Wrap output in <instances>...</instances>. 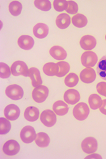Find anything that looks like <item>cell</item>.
I'll return each mask as SVG.
<instances>
[{
    "instance_id": "6da1fadb",
    "label": "cell",
    "mask_w": 106,
    "mask_h": 159,
    "mask_svg": "<svg viewBox=\"0 0 106 159\" xmlns=\"http://www.w3.org/2000/svg\"><path fill=\"white\" fill-rule=\"evenodd\" d=\"M90 110L87 104L80 102L77 104L73 110L74 117L78 121H83L89 116Z\"/></svg>"
},
{
    "instance_id": "7a4b0ae2",
    "label": "cell",
    "mask_w": 106,
    "mask_h": 159,
    "mask_svg": "<svg viewBox=\"0 0 106 159\" xmlns=\"http://www.w3.org/2000/svg\"><path fill=\"white\" fill-rule=\"evenodd\" d=\"M49 95V89L46 86L40 85L32 91V98L34 101L37 103H42L44 102Z\"/></svg>"
},
{
    "instance_id": "3957f363",
    "label": "cell",
    "mask_w": 106,
    "mask_h": 159,
    "mask_svg": "<svg viewBox=\"0 0 106 159\" xmlns=\"http://www.w3.org/2000/svg\"><path fill=\"white\" fill-rule=\"evenodd\" d=\"M98 61L97 54L92 51H86L82 54L81 56V62L83 66L86 68H92L95 66Z\"/></svg>"
},
{
    "instance_id": "277c9868",
    "label": "cell",
    "mask_w": 106,
    "mask_h": 159,
    "mask_svg": "<svg viewBox=\"0 0 106 159\" xmlns=\"http://www.w3.org/2000/svg\"><path fill=\"white\" fill-rule=\"evenodd\" d=\"M5 93L8 97L12 99V100L18 101L23 97L24 90L20 86L13 84L7 87Z\"/></svg>"
},
{
    "instance_id": "5b68a950",
    "label": "cell",
    "mask_w": 106,
    "mask_h": 159,
    "mask_svg": "<svg viewBox=\"0 0 106 159\" xmlns=\"http://www.w3.org/2000/svg\"><path fill=\"white\" fill-rule=\"evenodd\" d=\"M40 121L44 126L47 127L53 126L57 121L56 113L49 109L44 111L41 113L40 117Z\"/></svg>"
},
{
    "instance_id": "8992f818",
    "label": "cell",
    "mask_w": 106,
    "mask_h": 159,
    "mask_svg": "<svg viewBox=\"0 0 106 159\" xmlns=\"http://www.w3.org/2000/svg\"><path fill=\"white\" fill-rule=\"evenodd\" d=\"M12 74L15 76L22 75L24 76H29V69L26 63L22 61H16L14 62L11 66Z\"/></svg>"
},
{
    "instance_id": "52a82bcc",
    "label": "cell",
    "mask_w": 106,
    "mask_h": 159,
    "mask_svg": "<svg viewBox=\"0 0 106 159\" xmlns=\"http://www.w3.org/2000/svg\"><path fill=\"white\" fill-rule=\"evenodd\" d=\"M37 137L34 128L31 126H26L20 131V138L25 143H30Z\"/></svg>"
},
{
    "instance_id": "ba28073f",
    "label": "cell",
    "mask_w": 106,
    "mask_h": 159,
    "mask_svg": "<svg viewBox=\"0 0 106 159\" xmlns=\"http://www.w3.org/2000/svg\"><path fill=\"white\" fill-rule=\"evenodd\" d=\"M83 151L88 154L94 153L97 150V142L94 137H87L85 138L81 144Z\"/></svg>"
},
{
    "instance_id": "9c48e42d",
    "label": "cell",
    "mask_w": 106,
    "mask_h": 159,
    "mask_svg": "<svg viewBox=\"0 0 106 159\" xmlns=\"http://www.w3.org/2000/svg\"><path fill=\"white\" fill-rule=\"evenodd\" d=\"M20 149L19 143L14 140H10L3 145V152L8 156H13L16 155Z\"/></svg>"
},
{
    "instance_id": "30bf717a",
    "label": "cell",
    "mask_w": 106,
    "mask_h": 159,
    "mask_svg": "<svg viewBox=\"0 0 106 159\" xmlns=\"http://www.w3.org/2000/svg\"><path fill=\"white\" fill-rule=\"evenodd\" d=\"M80 44L83 49L85 51H90L96 46L97 41L94 36L86 35L81 38Z\"/></svg>"
},
{
    "instance_id": "8fae6325",
    "label": "cell",
    "mask_w": 106,
    "mask_h": 159,
    "mask_svg": "<svg viewBox=\"0 0 106 159\" xmlns=\"http://www.w3.org/2000/svg\"><path fill=\"white\" fill-rule=\"evenodd\" d=\"M81 82L85 84H91L95 81L96 78V73L92 68H86L83 69L80 75Z\"/></svg>"
},
{
    "instance_id": "7c38bea8",
    "label": "cell",
    "mask_w": 106,
    "mask_h": 159,
    "mask_svg": "<svg viewBox=\"0 0 106 159\" xmlns=\"http://www.w3.org/2000/svg\"><path fill=\"white\" fill-rule=\"evenodd\" d=\"M20 114L19 107L15 104L8 105L4 110V114L7 119L10 121H15L17 119Z\"/></svg>"
},
{
    "instance_id": "4fadbf2b",
    "label": "cell",
    "mask_w": 106,
    "mask_h": 159,
    "mask_svg": "<svg viewBox=\"0 0 106 159\" xmlns=\"http://www.w3.org/2000/svg\"><path fill=\"white\" fill-rule=\"evenodd\" d=\"M80 99V95L76 90L69 89L64 94V100L69 104L74 105L76 104Z\"/></svg>"
},
{
    "instance_id": "5bb4252c",
    "label": "cell",
    "mask_w": 106,
    "mask_h": 159,
    "mask_svg": "<svg viewBox=\"0 0 106 159\" xmlns=\"http://www.w3.org/2000/svg\"><path fill=\"white\" fill-rule=\"evenodd\" d=\"M18 44L22 49L30 50L34 45V40L30 35H21L18 39Z\"/></svg>"
},
{
    "instance_id": "9a60e30c",
    "label": "cell",
    "mask_w": 106,
    "mask_h": 159,
    "mask_svg": "<svg viewBox=\"0 0 106 159\" xmlns=\"http://www.w3.org/2000/svg\"><path fill=\"white\" fill-rule=\"evenodd\" d=\"M33 33L38 39L45 38L49 33L48 26L43 23H39L33 28Z\"/></svg>"
},
{
    "instance_id": "2e32d148",
    "label": "cell",
    "mask_w": 106,
    "mask_h": 159,
    "mask_svg": "<svg viewBox=\"0 0 106 159\" xmlns=\"http://www.w3.org/2000/svg\"><path fill=\"white\" fill-rule=\"evenodd\" d=\"M50 55L56 60H64L67 57V51L59 46H54L49 50Z\"/></svg>"
},
{
    "instance_id": "e0dca14e",
    "label": "cell",
    "mask_w": 106,
    "mask_h": 159,
    "mask_svg": "<svg viewBox=\"0 0 106 159\" xmlns=\"http://www.w3.org/2000/svg\"><path fill=\"white\" fill-rule=\"evenodd\" d=\"M29 76L31 80L32 85L34 87H37L42 85V80L40 73L37 68L34 67L30 68L29 70Z\"/></svg>"
},
{
    "instance_id": "ac0fdd59",
    "label": "cell",
    "mask_w": 106,
    "mask_h": 159,
    "mask_svg": "<svg viewBox=\"0 0 106 159\" xmlns=\"http://www.w3.org/2000/svg\"><path fill=\"white\" fill-rule=\"evenodd\" d=\"M71 24V18L67 13L59 15L56 20L57 27L61 29H65L69 27Z\"/></svg>"
},
{
    "instance_id": "d6986e66",
    "label": "cell",
    "mask_w": 106,
    "mask_h": 159,
    "mask_svg": "<svg viewBox=\"0 0 106 159\" xmlns=\"http://www.w3.org/2000/svg\"><path fill=\"white\" fill-rule=\"evenodd\" d=\"M53 111L58 116H65L68 112V106L62 101H58L53 106Z\"/></svg>"
},
{
    "instance_id": "ffe728a7",
    "label": "cell",
    "mask_w": 106,
    "mask_h": 159,
    "mask_svg": "<svg viewBox=\"0 0 106 159\" xmlns=\"http://www.w3.org/2000/svg\"><path fill=\"white\" fill-rule=\"evenodd\" d=\"M39 116V111L36 107H28L24 112V117L26 120L30 122L37 121Z\"/></svg>"
},
{
    "instance_id": "44dd1931",
    "label": "cell",
    "mask_w": 106,
    "mask_h": 159,
    "mask_svg": "<svg viewBox=\"0 0 106 159\" xmlns=\"http://www.w3.org/2000/svg\"><path fill=\"white\" fill-rule=\"evenodd\" d=\"M36 145L41 148L47 147L50 143V138L48 134L44 132H40L37 134L35 140Z\"/></svg>"
},
{
    "instance_id": "7402d4cb",
    "label": "cell",
    "mask_w": 106,
    "mask_h": 159,
    "mask_svg": "<svg viewBox=\"0 0 106 159\" xmlns=\"http://www.w3.org/2000/svg\"><path fill=\"white\" fill-rule=\"evenodd\" d=\"M71 22L74 26L78 28H83L85 27L88 23L87 17L83 14L77 13L71 18Z\"/></svg>"
},
{
    "instance_id": "603a6c76",
    "label": "cell",
    "mask_w": 106,
    "mask_h": 159,
    "mask_svg": "<svg viewBox=\"0 0 106 159\" xmlns=\"http://www.w3.org/2000/svg\"><path fill=\"white\" fill-rule=\"evenodd\" d=\"M59 66L57 63H48L43 66L44 73L49 76H56L59 72Z\"/></svg>"
},
{
    "instance_id": "cb8c5ba5",
    "label": "cell",
    "mask_w": 106,
    "mask_h": 159,
    "mask_svg": "<svg viewBox=\"0 0 106 159\" xmlns=\"http://www.w3.org/2000/svg\"><path fill=\"white\" fill-rule=\"evenodd\" d=\"M97 72L102 79L106 80V55L104 56L97 63Z\"/></svg>"
},
{
    "instance_id": "d4e9b609",
    "label": "cell",
    "mask_w": 106,
    "mask_h": 159,
    "mask_svg": "<svg viewBox=\"0 0 106 159\" xmlns=\"http://www.w3.org/2000/svg\"><path fill=\"white\" fill-rule=\"evenodd\" d=\"M89 103L92 109L95 110L100 107L102 104L101 97L97 94H92L89 98Z\"/></svg>"
},
{
    "instance_id": "484cf974",
    "label": "cell",
    "mask_w": 106,
    "mask_h": 159,
    "mask_svg": "<svg viewBox=\"0 0 106 159\" xmlns=\"http://www.w3.org/2000/svg\"><path fill=\"white\" fill-rule=\"evenodd\" d=\"M22 10V5L18 1L12 2L9 5V11L15 16H18Z\"/></svg>"
},
{
    "instance_id": "4316f807",
    "label": "cell",
    "mask_w": 106,
    "mask_h": 159,
    "mask_svg": "<svg viewBox=\"0 0 106 159\" xmlns=\"http://www.w3.org/2000/svg\"><path fill=\"white\" fill-rule=\"evenodd\" d=\"M79 81V78L76 74L74 73H69L65 79V84L68 87H75Z\"/></svg>"
},
{
    "instance_id": "83f0119b",
    "label": "cell",
    "mask_w": 106,
    "mask_h": 159,
    "mask_svg": "<svg viewBox=\"0 0 106 159\" xmlns=\"http://www.w3.org/2000/svg\"><path fill=\"white\" fill-rule=\"evenodd\" d=\"M34 5L37 8L44 11H48L51 9V3L49 0H35Z\"/></svg>"
},
{
    "instance_id": "f1b7e54d",
    "label": "cell",
    "mask_w": 106,
    "mask_h": 159,
    "mask_svg": "<svg viewBox=\"0 0 106 159\" xmlns=\"http://www.w3.org/2000/svg\"><path fill=\"white\" fill-rule=\"evenodd\" d=\"M12 126L9 120L7 118L1 117L0 118V134H6L11 129Z\"/></svg>"
},
{
    "instance_id": "f546056e",
    "label": "cell",
    "mask_w": 106,
    "mask_h": 159,
    "mask_svg": "<svg viewBox=\"0 0 106 159\" xmlns=\"http://www.w3.org/2000/svg\"><path fill=\"white\" fill-rule=\"evenodd\" d=\"M57 65L59 66V70L56 76L62 77L65 76L69 72L70 69V66L68 63L65 61H60L57 63Z\"/></svg>"
},
{
    "instance_id": "4dcf8cb0",
    "label": "cell",
    "mask_w": 106,
    "mask_h": 159,
    "mask_svg": "<svg viewBox=\"0 0 106 159\" xmlns=\"http://www.w3.org/2000/svg\"><path fill=\"white\" fill-rule=\"evenodd\" d=\"M53 6L55 10L59 12L67 10L68 8V1H66V0H54Z\"/></svg>"
},
{
    "instance_id": "1f68e13d",
    "label": "cell",
    "mask_w": 106,
    "mask_h": 159,
    "mask_svg": "<svg viewBox=\"0 0 106 159\" xmlns=\"http://www.w3.org/2000/svg\"><path fill=\"white\" fill-rule=\"evenodd\" d=\"M11 69L4 63H0V76L2 78H8L11 75Z\"/></svg>"
},
{
    "instance_id": "d6a6232c",
    "label": "cell",
    "mask_w": 106,
    "mask_h": 159,
    "mask_svg": "<svg viewBox=\"0 0 106 159\" xmlns=\"http://www.w3.org/2000/svg\"><path fill=\"white\" fill-rule=\"evenodd\" d=\"M66 11L70 14H77L78 11L77 3L73 1H68V8Z\"/></svg>"
},
{
    "instance_id": "836d02e7",
    "label": "cell",
    "mask_w": 106,
    "mask_h": 159,
    "mask_svg": "<svg viewBox=\"0 0 106 159\" xmlns=\"http://www.w3.org/2000/svg\"><path fill=\"white\" fill-rule=\"evenodd\" d=\"M97 92L102 95V96L106 97V82H99L97 85Z\"/></svg>"
},
{
    "instance_id": "e575fe53",
    "label": "cell",
    "mask_w": 106,
    "mask_h": 159,
    "mask_svg": "<svg viewBox=\"0 0 106 159\" xmlns=\"http://www.w3.org/2000/svg\"><path fill=\"white\" fill-rule=\"evenodd\" d=\"M100 111L103 114L106 115V99H104V100L102 101V104L99 108Z\"/></svg>"
},
{
    "instance_id": "d590c367",
    "label": "cell",
    "mask_w": 106,
    "mask_h": 159,
    "mask_svg": "<svg viewBox=\"0 0 106 159\" xmlns=\"http://www.w3.org/2000/svg\"><path fill=\"white\" fill-rule=\"evenodd\" d=\"M105 41H106V35H105Z\"/></svg>"
}]
</instances>
